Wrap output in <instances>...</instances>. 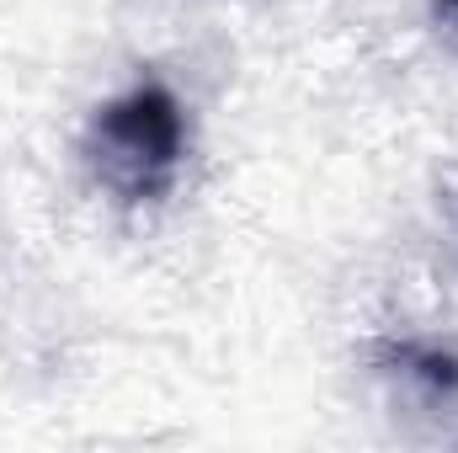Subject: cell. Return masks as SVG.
Masks as SVG:
<instances>
[{
	"mask_svg": "<svg viewBox=\"0 0 458 453\" xmlns=\"http://www.w3.org/2000/svg\"><path fill=\"white\" fill-rule=\"evenodd\" d=\"M394 373L421 389L427 400H454L458 395V357L443 346H400L394 352Z\"/></svg>",
	"mask_w": 458,
	"mask_h": 453,
	"instance_id": "7a4b0ae2",
	"label": "cell"
},
{
	"mask_svg": "<svg viewBox=\"0 0 458 453\" xmlns=\"http://www.w3.org/2000/svg\"><path fill=\"white\" fill-rule=\"evenodd\" d=\"M86 171L117 203H155L171 192L182 155H187V117L182 102L160 81H139L133 91L113 97L86 123L81 139Z\"/></svg>",
	"mask_w": 458,
	"mask_h": 453,
	"instance_id": "6da1fadb",
	"label": "cell"
},
{
	"mask_svg": "<svg viewBox=\"0 0 458 453\" xmlns=\"http://www.w3.org/2000/svg\"><path fill=\"white\" fill-rule=\"evenodd\" d=\"M437 16H443V21H454V27H458V0H437Z\"/></svg>",
	"mask_w": 458,
	"mask_h": 453,
	"instance_id": "3957f363",
	"label": "cell"
}]
</instances>
